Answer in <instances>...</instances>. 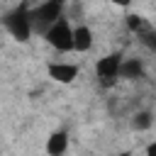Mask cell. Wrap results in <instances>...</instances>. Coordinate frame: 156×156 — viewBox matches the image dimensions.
Wrapping results in <instances>:
<instances>
[{
  "instance_id": "obj_1",
  "label": "cell",
  "mask_w": 156,
  "mask_h": 156,
  "mask_svg": "<svg viewBox=\"0 0 156 156\" xmlns=\"http://www.w3.org/2000/svg\"><path fill=\"white\" fill-rule=\"evenodd\" d=\"M63 17V2L61 0H49V2H39L37 7H29V22H32V32H46L56 20Z\"/></svg>"
},
{
  "instance_id": "obj_2",
  "label": "cell",
  "mask_w": 156,
  "mask_h": 156,
  "mask_svg": "<svg viewBox=\"0 0 156 156\" xmlns=\"http://www.w3.org/2000/svg\"><path fill=\"white\" fill-rule=\"evenodd\" d=\"M2 24L5 29L12 34V39L17 41H29L32 37V22H29V5H20L15 10H10L5 17H2Z\"/></svg>"
},
{
  "instance_id": "obj_3",
  "label": "cell",
  "mask_w": 156,
  "mask_h": 156,
  "mask_svg": "<svg viewBox=\"0 0 156 156\" xmlns=\"http://www.w3.org/2000/svg\"><path fill=\"white\" fill-rule=\"evenodd\" d=\"M44 39L51 49L66 54V51H73V24L68 22V17H61L56 20L46 32H44Z\"/></svg>"
},
{
  "instance_id": "obj_4",
  "label": "cell",
  "mask_w": 156,
  "mask_h": 156,
  "mask_svg": "<svg viewBox=\"0 0 156 156\" xmlns=\"http://www.w3.org/2000/svg\"><path fill=\"white\" fill-rule=\"evenodd\" d=\"M122 58H124V56H122L119 51H117V54H107V56L98 58V63H95V73H98V78H100V83H102V85H112V83H117Z\"/></svg>"
},
{
  "instance_id": "obj_5",
  "label": "cell",
  "mask_w": 156,
  "mask_h": 156,
  "mask_svg": "<svg viewBox=\"0 0 156 156\" xmlns=\"http://www.w3.org/2000/svg\"><path fill=\"white\" fill-rule=\"evenodd\" d=\"M46 73H49L51 80H56L61 85H68L80 76V66L78 63H68V61H51L46 66Z\"/></svg>"
},
{
  "instance_id": "obj_6",
  "label": "cell",
  "mask_w": 156,
  "mask_h": 156,
  "mask_svg": "<svg viewBox=\"0 0 156 156\" xmlns=\"http://www.w3.org/2000/svg\"><path fill=\"white\" fill-rule=\"evenodd\" d=\"M93 49V29L88 24H76L73 27V51L85 54Z\"/></svg>"
},
{
  "instance_id": "obj_7",
  "label": "cell",
  "mask_w": 156,
  "mask_h": 156,
  "mask_svg": "<svg viewBox=\"0 0 156 156\" xmlns=\"http://www.w3.org/2000/svg\"><path fill=\"white\" fill-rule=\"evenodd\" d=\"M66 151H68V132H63V129L51 132L46 139V154L49 156H63Z\"/></svg>"
},
{
  "instance_id": "obj_8",
  "label": "cell",
  "mask_w": 156,
  "mask_h": 156,
  "mask_svg": "<svg viewBox=\"0 0 156 156\" xmlns=\"http://www.w3.org/2000/svg\"><path fill=\"white\" fill-rule=\"evenodd\" d=\"M119 78L124 80H139L144 78V61L141 58H122V66H119Z\"/></svg>"
},
{
  "instance_id": "obj_9",
  "label": "cell",
  "mask_w": 156,
  "mask_h": 156,
  "mask_svg": "<svg viewBox=\"0 0 156 156\" xmlns=\"http://www.w3.org/2000/svg\"><path fill=\"white\" fill-rule=\"evenodd\" d=\"M151 124H154V115L149 110L134 112V117H132V129L134 132H146V129H151Z\"/></svg>"
},
{
  "instance_id": "obj_10",
  "label": "cell",
  "mask_w": 156,
  "mask_h": 156,
  "mask_svg": "<svg viewBox=\"0 0 156 156\" xmlns=\"http://www.w3.org/2000/svg\"><path fill=\"white\" fill-rule=\"evenodd\" d=\"M127 27H129V32H134V34H144L149 27H146V20L141 17V15H127Z\"/></svg>"
},
{
  "instance_id": "obj_11",
  "label": "cell",
  "mask_w": 156,
  "mask_h": 156,
  "mask_svg": "<svg viewBox=\"0 0 156 156\" xmlns=\"http://www.w3.org/2000/svg\"><path fill=\"white\" fill-rule=\"evenodd\" d=\"M141 44L149 49V51H156V29H146L141 34Z\"/></svg>"
},
{
  "instance_id": "obj_12",
  "label": "cell",
  "mask_w": 156,
  "mask_h": 156,
  "mask_svg": "<svg viewBox=\"0 0 156 156\" xmlns=\"http://www.w3.org/2000/svg\"><path fill=\"white\" fill-rule=\"evenodd\" d=\"M146 156H156V141H151V144L146 146Z\"/></svg>"
},
{
  "instance_id": "obj_13",
  "label": "cell",
  "mask_w": 156,
  "mask_h": 156,
  "mask_svg": "<svg viewBox=\"0 0 156 156\" xmlns=\"http://www.w3.org/2000/svg\"><path fill=\"white\" fill-rule=\"evenodd\" d=\"M110 156H132V151H119V154H110Z\"/></svg>"
}]
</instances>
